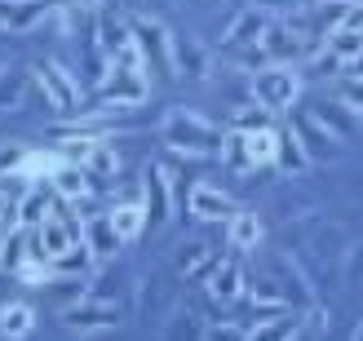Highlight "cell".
Here are the masks:
<instances>
[{
  "label": "cell",
  "mask_w": 363,
  "mask_h": 341,
  "mask_svg": "<svg viewBox=\"0 0 363 341\" xmlns=\"http://www.w3.org/2000/svg\"><path fill=\"white\" fill-rule=\"evenodd\" d=\"M160 133H164V147L182 160H208L222 151V129L199 111H191V106H173L160 124Z\"/></svg>",
  "instance_id": "1"
},
{
  "label": "cell",
  "mask_w": 363,
  "mask_h": 341,
  "mask_svg": "<svg viewBox=\"0 0 363 341\" xmlns=\"http://www.w3.org/2000/svg\"><path fill=\"white\" fill-rule=\"evenodd\" d=\"M301 98V71L297 67H262L252 71V102L266 111H288Z\"/></svg>",
  "instance_id": "2"
},
{
  "label": "cell",
  "mask_w": 363,
  "mask_h": 341,
  "mask_svg": "<svg viewBox=\"0 0 363 341\" xmlns=\"http://www.w3.org/2000/svg\"><path fill=\"white\" fill-rule=\"evenodd\" d=\"M31 80L40 84V94H45V102L53 106L58 116H67V111H76L80 106V80L71 76V71L58 62V58H45V62H35V71H31Z\"/></svg>",
  "instance_id": "3"
},
{
  "label": "cell",
  "mask_w": 363,
  "mask_h": 341,
  "mask_svg": "<svg viewBox=\"0 0 363 341\" xmlns=\"http://www.w3.org/2000/svg\"><path fill=\"white\" fill-rule=\"evenodd\" d=\"M98 94L106 98V106H138V102H147L151 98V76L147 71H138V67H120L111 62L106 67V76L98 80Z\"/></svg>",
  "instance_id": "4"
},
{
  "label": "cell",
  "mask_w": 363,
  "mask_h": 341,
  "mask_svg": "<svg viewBox=\"0 0 363 341\" xmlns=\"http://www.w3.org/2000/svg\"><path fill=\"white\" fill-rule=\"evenodd\" d=\"M133 23V45L142 53V67L160 71V76H173V49H169V27L155 23V18H129Z\"/></svg>",
  "instance_id": "5"
},
{
  "label": "cell",
  "mask_w": 363,
  "mask_h": 341,
  "mask_svg": "<svg viewBox=\"0 0 363 341\" xmlns=\"http://www.w3.org/2000/svg\"><path fill=\"white\" fill-rule=\"evenodd\" d=\"M62 324L76 337H98V332H111L120 324V306H116L111 297H84L80 306H67L62 311Z\"/></svg>",
  "instance_id": "6"
},
{
  "label": "cell",
  "mask_w": 363,
  "mask_h": 341,
  "mask_svg": "<svg viewBox=\"0 0 363 341\" xmlns=\"http://www.w3.org/2000/svg\"><path fill=\"white\" fill-rule=\"evenodd\" d=\"M257 49H262L266 67H293L297 58H306V35H301V27L288 23V18H270V27H266Z\"/></svg>",
  "instance_id": "7"
},
{
  "label": "cell",
  "mask_w": 363,
  "mask_h": 341,
  "mask_svg": "<svg viewBox=\"0 0 363 341\" xmlns=\"http://www.w3.org/2000/svg\"><path fill=\"white\" fill-rule=\"evenodd\" d=\"M169 49H173V76L213 80V53L199 45L191 31H169Z\"/></svg>",
  "instance_id": "8"
},
{
  "label": "cell",
  "mask_w": 363,
  "mask_h": 341,
  "mask_svg": "<svg viewBox=\"0 0 363 341\" xmlns=\"http://www.w3.org/2000/svg\"><path fill=\"white\" fill-rule=\"evenodd\" d=\"M173 173L169 164H151L147 173V230H160L173 218Z\"/></svg>",
  "instance_id": "9"
},
{
  "label": "cell",
  "mask_w": 363,
  "mask_h": 341,
  "mask_svg": "<svg viewBox=\"0 0 363 341\" xmlns=\"http://www.w3.org/2000/svg\"><path fill=\"white\" fill-rule=\"evenodd\" d=\"M266 27H270V13H262L257 5H252V9H240V13H235V23L222 31V49H235V53L257 49L262 35H266Z\"/></svg>",
  "instance_id": "10"
},
{
  "label": "cell",
  "mask_w": 363,
  "mask_h": 341,
  "mask_svg": "<svg viewBox=\"0 0 363 341\" xmlns=\"http://www.w3.org/2000/svg\"><path fill=\"white\" fill-rule=\"evenodd\" d=\"M186 208H191V218H199V222H230L235 213H240V208H235V200H230L222 186H208V182L191 186Z\"/></svg>",
  "instance_id": "11"
},
{
  "label": "cell",
  "mask_w": 363,
  "mask_h": 341,
  "mask_svg": "<svg viewBox=\"0 0 363 341\" xmlns=\"http://www.w3.org/2000/svg\"><path fill=\"white\" fill-rule=\"evenodd\" d=\"M53 200H58V195H49L40 182L27 186V191L13 200V222L23 226V230H40V226L53 218Z\"/></svg>",
  "instance_id": "12"
},
{
  "label": "cell",
  "mask_w": 363,
  "mask_h": 341,
  "mask_svg": "<svg viewBox=\"0 0 363 341\" xmlns=\"http://www.w3.org/2000/svg\"><path fill=\"white\" fill-rule=\"evenodd\" d=\"M49 0H0V31H31L49 18Z\"/></svg>",
  "instance_id": "13"
},
{
  "label": "cell",
  "mask_w": 363,
  "mask_h": 341,
  "mask_svg": "<svg viewBox=\"0 0 363 341\" xmlns=\"http://www.w3.org/2000/svg\"><path fill=\"white\" fill-rule=\"evenodd\" d=\"M244 266L240 262H217L213 275H208V297L217 301V306H235V301L244 297Z\"/></svg>",
  "instance_id": "14"
},
{
  "label": "cell",
  "mask_w": 363,
  "mask_h": 341,
  "mask_svg": "<svg viewBox=\"0 0 363 341\" xmlns=\"http://www.w3.org/2000/svg\"><path fill=\"white\" fill-rule=\"evenodd\" d=\"M120 248H124V240L111 230V222H106V218L84 222V253H89V262H94V266L111 262V257L120 253Z\"/></svg>",
  "instance_id": "15"
},
{
  "label": "cell",
  "mask_w": 363,
  "mask_h": 341,
  "mask_svg": "<svg viewBox=\"0 0 363 341\" xmlns=\"http://www.w3.org/2000/svg\"><path fill=\"white\" fill-rule=\"evenodd\" d=\"M53 195H58V200H67V204H76V200H89V191H94V182H89V173L80 169V164H62L53 169Z\"/></svg>",
  "instance_id": "16"
},
{
  "label": "cell",
  "mask_w": 363,
  "mask_h": 341,
  "mask_svg": "<svg viewBox=\"0 0 363 341\" xmlns=\"http://www.w3.org/2000/svg\"><path fill=\"white\" fill-rule=\"evenodd\" d=\"M31 332H35V306H27V301H5V306H0V337L27 341Z\"/></svg>",
  "instance_id": "17"
},
{
  "label": "cell",
  "mask_w": 363,
  "mask_h": 341,
  "mask_svg": "<svg viewBox=\"0 0 363 341\" xmlns=\"http://www.w3.org/2000/svg\"><path fill=\"white\" fill-rule=\"evenodd\" d=\"M160 341H208V328H204V319H199L195 311H173L164 319V328H160Z\"/></svg>",
  "instance_id": "18"
},
{
  "label": "cell",
  "mask_w": 363,
  "mask_h": 341,
  "mask_svg": "<svg viewBox=\"0 0 363 341\" xmlns=\"http://www.w3.org/2000/svg\"><path fill=\"white\" fill-rule=\"evenodd\" d=\"M106 222H111V230L120 240H133V235L147 230V204H142V200H124V204H116L111 213H106Z\"/></svg>",
  "instance_id": "19"
},
{
  "label": "cell",
  "mask_w": 363,
  "mask_h": 341,
  "mask_svg": "<svg viewBox=\"0 0 363 341\" xmlns=\"http://www.w3.org/2000/svg\"><path fill=\"white\" fill-rule=\"evenodd\" d=\"M244 297L252 301V306H270V311H284V306H288V301H284V289L275 284V275H266V271H257V275L244 279Z\"/></svg>",
  "instance_id": "20"
},
{
  "label": "cell",
  "mask_w": 363,
  "mask_h": 341,
  "mask_svg": "<svg viewBox=\"0 0 363 341\" xmlns=\"http://www.w3.org/2000/svg\"><path fill=\"white\" fill-rule=\"evenodd\" d=\"M275 169H284V173H306V169H311V151H306V142L297 138V129L279 133V155H275Z\"/></svg>",
  "instance_id": "21"
},
{
  "label": "cell",
  "mask_w": 363,
  "mask_h": 341,
  "mask_svg": "<svg viewBox=\"0 0 363 341\" xmlns=\"http://www.w3.org/2000/svg\"><path fill=\"white\" fill-rule=\"evenodd\" d=\"M297 332H301V324L293 315H270V319H262V324H252L244 332V341H293Z\"/></svg>",
  "instance_id": "22"
},
{
  "label": "cell",
  "mask_w": 363,
  "mask_h": 341,
  "mask_svg": "<svg viewBox=\"0 0 363 341\" xmlns=\"http://www.w3.org/2000/svg\"><path fill=\"white\" fill-rule=\"evenodd\" d=\"M213 266H217V253H213V248H204V244H186L177 253V271L186 275V279H208Z\"/></svg>",
  "instance_id": "23"
},
{
  "label": "cell",
  "mask_w": 363,
  "mask_h": 341,
  "mask_svg": "<svg viewBox=\"0 0 363 341\" xmlns=\"http://www.w3.org/2000/svg\"><path fill=\"white\" fill-rule=\"evenodd\" d=\"M262 218L257 213H235V218L226 222V240L235 244V248H257L262 244Z\"/></svg>",
  "instance_id": "24"
},
{
  "label": "cell",
  "mask_w": 363,
  "mask_h": 341,
  "mask_svg": "<svg viewBox=\"0 0 363 341\" xmlns=\"http://www.w3.org/2000/svg\"><path fill=\"white\" fill-rule=\"evenodd\" d=\"M98 40L106 49V58H120L124 49H133V23L129 18H111V23L98 27Z\"/></svg>",
  "instance_id": "25"
},
{
  "label": "cell",
  "mask_w": 363,
  "mask_h": 341,
  "mask_svg": "<svg viewBox=\"0 0 363 341\" xmlns=\"http://www.w3.org/2000/svg\"><path fill=\"white\" fill-rule=\"evenodd\" d=\"M222 164L230 169V173H248L252 169V160H248V138L240 133V129H222Z\"/></svg>",
  "instance_id": "26"
},
{
  "label": "cell",
  "mask_w": 363,
  "mask_h": 341,
  "mask_svg": "<svg viewBox=\"0 0 363 341\" xmlns=\"http://www.w3.org/2000/svg\"><path fill=\"white\" fill-rule=\"evenodd\" d=\"M58 164H62V155H53V151H27V160L18 164L13 177H23L27 186H35V182H45V177H53Z\"/></svg>",
  "instance_id": "27"
},
{
  "label": "cell",
  "mask_w": 363,
  "mask_h": 341,
  "mask_svg": "<svg viewBox=\"0 0 363 341\" xmlns=\"http://www.w3.org/2000/svg\"><path fill=\"white\" fill-rule=\"evenodd\" d=\"M323 45H328V53L337 62H350V58H359L363 53V31H354V27H333L328 35H323Z\"/></svg>",
  "instance_id": "28"
},
{
  "label": "cell",
  "mask_w": 363,
  "mask_h": 341,
  "mask_svg": "<svg viewBox=\"0 0 363 341\" xmlns=\"http://www.w3.org/2000/svg\"><path fill=\"white\" fill-rule=\"evenodd\" d=\"M80 169L89 173V182H106V177H116V173H120V155L106 147V142H98V147L84 155V164H80Z\"/></svg>",
  "instance_id": "29"
},
{
  "label": "cell",
  "mask_w": 363,
  "mask_h": 341,
  "mask_svg": "<svg viewBox=\"0 0 363 341\" xmlns=\"http://www.w3.org/2000/svg\"><path fill=\"white\" fill-rule=\"evenodd\" d=\"M270 116H275V111H266L262 102H244V106H235V111H230V124H226V129L257 133V129H270Z\"/></svg>",
  "instance_id": "30"
},
{
  "label": "cell",
  "mask_w": 363,
  "mask_h": 341,
  "mask_svg": "<svg viewBox=\"0 0 363 341\" xmlns=\"http://www.w3.org/2000/svg\"><path fill=\"white\" fill-rule=\"evenodd\" d=\"M244 138H248V160H252V169L275 164V155H279V133H275V129H257V133H244Z\"/></svg>",
  "instance_id": "31"
},
{
  "label": "cell",
  "mask_w": 363,
  "mask_h": 341,
  "mask_svg": "<svg viewBox=\"0 0 363 341\" xmlns=\"http://www.w3.org/2000/svg\"><path fill=\"white\" fill-rule=\"evenodd\" d=\"M23 102H27V76L5 67L0 71V111H18Z\"/></svg>",
  "instance_id": "32"
},
{
  "label": "cell",
  "mask_w": 363,
  "mask_h": 341,
  "mask_svg": "<svg viewBox=\"0 0 363 341\" xmlns=\"http://www.w3.org/2000/svg\"><path fill=\"white\" fill-rule=\"evenodd\" d=\"M53 306H80V301L89 297V275H67V279H53Z\"/></svg>",
  "instance_id": "33"
},
{
  "label": "cell",
  "mask_w": 363,
  "mask_h": 341,
  "mask_svg": "<svg viewBox=\"0 0 363 341\" xmlns=\"http://www.w3.org/2000/svg\"><path fill=\"white\" fill-rule=\"evenodd\" d=\"M23 160H27V147H18V142H5V147H0V177H13Z\"/></svg>",
  "instance_id": "34"
},
{
  "label": "cell",
  "mask_w": 363,
  "mask_h": 341,
  "mask_svg": "<svg viewBox=\"0 0 363 341\" xmlns=\"http://www.w3.org/2000/svg\"><path fill=\"white\" fill-rule=\"evenodd\" d=\"M337 102H341V106H350V111H354V120L363 124V84H354V80H350V84L337 94Z\"/></svg>",
  "instance_id": "35"
},
{
  "label": "cell",
  "mask_w": 363,
  "mask_h": 341,
  "mask_svg": "<svg viewBox=\"0 0 363 341\" xmlns=\"http://www.w3.org/2000/svg\"><path fill=\"white\" fill-rule=\"evenodd\" d=\"M301 5H311V0H257V9H262V13H279V18L297 13Z\"/></svg>",
  "instance_id": "36"
},
{
  "label": "cell",
  "mask_w": 363,
  "mask_h": 341,
  "mask_svg": "<svg viewBox=\"0 0 363 341\" xmlns=\"http://www.w3.org/2000/svg\"><path fill=\"white\" fill-rule=\"evenodd\" d=\"M341 71H346L354 84H363V53H359V58H350V62H341Z\"/></svg>",
  "instance_id": "37"
},
{
  "label": "cell",
  "mask_w": 363,
  "mask_h": 341,
  "mask_svg": "<svg viewBox=\"0 0 363 341\" xmlns=\"http://www.w3.org/2000/svg\"><path fill=\"white\" fill-rule=\"evenodd\" d=\"M341 27H354V31H363V0L346 9V23H341Z\"/></svg>",
  "instance_id": "38"
},
{
  "label": "cell",
  "mask_w": 363,
  "mask_h": 341,
  "mask_svg": "<svg viewBox=\"0 0 363 341\" xmlns=\"http://www.w3.org/2000/svg\"><path fill=\"white\" fill-rule=\"evenodd\" d=\"M337 67H341V62L333 58V53H319V58L311 62V71H319V76H323V71H337Z\"/></svg>",
  "instance_id": "39"
},
{
  "label": "cell",
  "mask_w": 363,
  "mask_h": 341,
  "mask_svg": "<svg viewBox=\"0 0 363 341\" xmlns=\"http://www.w3.org/2000/svg\"><path fill=\"white\" fill-rule=\"evenodd\" d=\"M5 204H9V195H5V182H0V226H5Z\"/></svg>",
  "instance_id": "40"
},
{
  "label": "cell",
  "mask_w": 363,
  "mask_h": 341,
  "mask_svg": "<svg viewBox=\"0 0 363 341\" xmlns=\"http://www.w3.org/2000/svg\"><path fill=\"white\" fill-rule=\"evenodd\" d=\"M102 0H76V9H98Z\"/></svg>",
  "instance_id": "41"
},
{
  "label": "cell",
  "mask_w": 363,
  "mask_h": 341,
  "mask_svg": "<svg viewBox=\"0 0 363 341\" xmlns=\"http://www.w3.org/2000/svg\"><path fill=\"white\" fill-rule=\"evenodd\" d=\"M0 266H5V230H0Z\"/></svg>",
  "instance_id": "42"
},
{
  "label": "cell",
  "mask_w": 363,
  "mask_h": 341,
  "mask_svg": "<svg viewBox=\"0 0 363 341\" xmlns=\"http://www.w3.org/2000/svg\"><path fill=\"white\" fill-rule=\"evenodd\" d=\"M328 5H346L350 9V5H359V0H328Z\"/></svg>",
  "instance_id": "43"
},
{
  "label": "cell",
  "mask_w": 363,
  "mask_h": 341,
  "mask_svg": "<svg viewBox=\"0 0 363 341\" xmlns=\"http://www.w3.org/2000/svg\"><path fill=\"white\" fill-rule=\"evenodd\" d=\"M350 341H363V324H359V328H354V337H350Z\"/></svg>",
  "instance_id": "44"
},
{
  "label": "cell",
  "mask_w": 363,
  "mask_h": 341,
  "mask_svg": "<svg viewBox=\"0 0 363 341\" xmlns=\"http://www.w3.org/2000/svg\"><path fill=\"white\" fill-rule=\"evenodd\" d=\"M5 67H9V62H5V49H0V71H5Z\"/></svg>",
  "instance_id": "45"
},
{
  "label": "cell",
  "mask_w": 363,
  "mask_h": 341,
  "mask_svg": "<svg viewBox=\"0 0 363 341\" xmlns=\"http://www.w3.org/2000/svg\"><path fill=\"white\" fill-rule=\"evenodd\" d=\"M293 341H306V337H301V332H297V337H293Z\"/></svg>",
  "instance_id": "46"
}]
</instances>
